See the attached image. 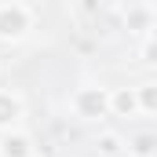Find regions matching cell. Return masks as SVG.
Instances as JSON below:
<instances>
[{
	"mask_svg": "<svg viewBox=\"0 0 157 157\" xmlns=\"http://www.w3.org/2000/svg\"><path fill=\"white\" fill-rule=\"evenodd\" d=\"M22 113H26L22 99H18L11 88H0V132H4V135H7V132H18Z\"/></svg>",
	"mask_w": 157,
	"mask_h": 157,
	"instance_id": "cell-4",
	"label": "cell"
},
{
	"mask_svg": "<svg viewBox=\"0 0 157 157\" xmlns=\"http://www.w3.org/2000/svg\"><path fill=\"white\" fill-rule=\"evenodd\" d=\"M121 26L132 33V37H150L157 26V7L154 4H128L124 11H121Z\"/></svg>",
	"mask_w": 157,
	"mask_h": 157,
	"instance_id": "cell-3",
	"label": "cell"
},
{
	"mask_svg": "<svg viewBox=\"0 0 157 157\" xmlns=\"http://www.w3.org/2000/svg\"><path fill=\"white\" fill-rule=\"evenodd\" d=\"M33 22H37V11H33L29 4H22V0L0 4V40H4V44L26 40L29 29H33Z\"/></svg>",
	"mask_w": 157,
	"mask_h": 157,
	"instance_id": "cell-1",
	"label": "cell"
},
{
	"mask_svg": "<svg viewBox=\"0 0 157 157\" xmlns=\"http://www.w3.org/2000/svg\"><path fill=\"white\" fill-rule=\"evenodd\" d=\"M110 113H117V117H139V95H135V88H113L110 91Z\"/></svg>",
	"mask_w": 157,
	"mask_h": 157,
	"instance_id": "cell-5",
	"label": "cell"
},
{
	"mask_svg": "<svg viewBox=\"0 0 157 157\" xmlns=\"http://www.w3.org/2000/svg\"><path fill=\"white\" fill-rule=\"evenodd\" d=\"M33 157H37V154H33Z\"/></svg>",
	"mask_w": 157,
	"mask_h": 157,
	"instance_id": "cell-11",
	"label": "cell"
},
{
	"mask_svg": "<svg viewBox=\"0 0 157 157\" xmlns=\"http://www.w3.org/2000/svg\"><path fill=\"white\" fill-rule=\"evenodd\" d=\"M95 150H99V157H121L124 154V139H121L117 132H102L95 139Z\"/></svg>",
	"mask_w": 157,
	"mask_h": 157,
	"instance_id": "cell-9",
	"label": "cell"
},
{
	"mask_svg": "<svg viewBox=\"0 0 157 157\" xmlns=\"http://www.w3.org/2000/svg\"><path fill=\"white\" fill-rule=\"evenodd\" d=\"M135 95H139V113L157 117V80H143L135 88Z\"/></svg>",
	"mask_w": 157,
	"mask_h": 157,
	"instance_id": "cell-7",
	"label": "cell"
},
{
	"mask_svg": "<svg viewBox=\"0 0 157 157\" xmlns=\"http://www.w3.org/2000/svg\"><path fill=\"white\" fill-rule=\"evenodd\" d=\"M0 157H33V139L26 132H7L0 139Z\"/></svg>",
	"mask_w": 157,
	"mask_h": 157,
	"instance_id": "cell-6",
	"label": "cell"
},
{
	"mask_svg": "<svg viewBox=\"0 0 157 157\" xmlns=\"http://www.w3.org/2000/svg\"><path fill=\"white\" fill-rule=\"evenodd\" d=\"M154 157H157V154H154Z\"/></svg>",
	"mask_w": 157,
	"mask_h": 157,
	"instance_id": "cell-12",
	"label": "cell"
},
{
	"mask_svg": "<svg viewBox=\"0 0 157 157\" xmlns=\"http://www.w3.org/2000/svg\"><path fill=\"white\" fill-rule=\"evenodd\" d=\"M128 154L132 157H154L157 154V135L154 132H139V135L128 143Z\"/></svg>",
	"mask_w": 157,
	"mask_h": 157,
	"instance_id": "cell-8",
	"label": "cell"
},
{
	"mask_svg": "<svg viewBox=\"0 0 157 157\" xmlns=\"http://www.w3.org/2000/svg\"><path fill=\"white\" fill-rule=\"evenodd\" d=\"M70 106H73V113H77L80 121H106L110 117V88H102V84H84V88L73 91Z\"/></svg>",
	"mask_w": 157,
	"mask_h": 157,
	"instance_id": "cell-2",
	"label": "cell"
},
{
	"mask_svg": "<svg viewBox=\"0 0 157 157\" xmlns=\"http://www.w3.org/2000/svg\"><path fill=\"white\" fill-rule=\"evenodd\" d=\"M139 59H143L146 66H157V29L143 40V44H139Z\"/></svg>",
	"mask_w": 157,
	"mask_h": 157,
	"instance_id": "cell-10",
	"label": "cell"
}]
</instances>
